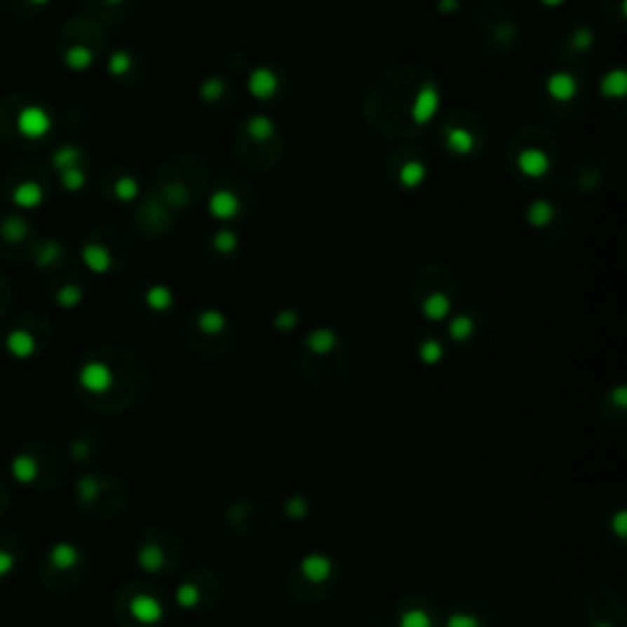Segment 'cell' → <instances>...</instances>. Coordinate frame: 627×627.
I'll use <instances>...</instances> for the list:
<instances>
[{"label":"cell","instance_id":"6da1fadb","mask_svg":"<svg viewBox=\"0 0 627 627\" xmlns=\"http://www.w3.org/2000/svg\"><path fill=\"white\" fill-rule=\"evenodd\" d=\"M441 108V93L436 88V83H422L419 91L414 93V101H412L410 108V118L417 123V126H426L436 118Z\"/></svg>","mask_w":627,"mask_h":627},{"label":"cell","instance_id":"7a4b0ae2","mask_svg":"<svg viewBox=\"0 0 627 627\" xmlns=\"http://www.w3.org/2000/svg\"><path fill=\"white\" fill-rule=\"evenodd\" d=\"M280 91V79L272 69L267 67H257L250 72L248 76V93H250L255 101H270L275 98V93Z\"/></svg>","mask_w":627,"mask_h":627},{"label":"cell","instance_id":"3957f363","mask_svg":"<svg viewBox=\"0 0 627 627\" xmlns=\"http://www.w3.org/2000/svg\"><path fill=\"white\" fill-rule=\"evenodd\" d=\"M517 169H520V174H525L530 179H541L551 169L549 155L544 150H539V147H525L517 155Z\"/></svg>","mask_w":627,"mask_h":627},{"label":"cell","instance_id":"277c9868","mask_svg":"<svg viewBox=\"0 0 627 627\" xmlns=\"http://www.w3.org/2000/svg\"><path fill=\"white\" fill-rule=\"evenodd\" d=\"M208 213L218 221H231L241 213V198L228 189H218L208 198Z\"/></svg>","mask_w":627,"mask_h":627},{"label":"cell","instance_id":"5b68a950","mask_svg":"<svg viewBox=\"0 0 627 627\" xmlns=\"http://www.w3.org/2000/svg\"><path fill=\"white\" fill-rule=\"evenodd\" d=\"M546 93H549L556 103H569V101H574L576 93H579V81H576L574 74L556 72L546 79Z\"/></svg>","mask_w":627,"mask_h":627},{"label":"cell","instance_id":"8992f818","mask_svg":"<svg viewBox=\"0 0 627 627\" xmlns=\"http://www.w3.org/2000/svg\"><path fill=\"white\" fill-rule=\"evenodd\" d=\"M111 382H113L111 370H108L103 363H88V365L83 368L81 385L86 387V390H91V392H106L108 387H111Z\"/></svg>","mask_w":627,"mask_h":627},{"label":"cell","instance_id":"52a82bcc","mask_svg":"<svg viewBox=\"0 0 627 627\" xmlns=\"http://www.w3.org/2000/svg\"><path fill=\"white\" fill-rule=\"evenodd\" d=\"M422 314H424V318H429V321H444V318H449V314H451V299L444 295V292H431V295L422 302Z\"/></svg>","mask_w":627,"mask_h":627},{"label":"cell","instance_id":"ba28073f","mask_svg":"<svg viewBox=\"0 0 627 627\" xmlns=\"http://www.w3.org/2000/svg\"><path fill=\"white\" fill-rule=\"evenodd\" d=\"M446 147H449L454 155H471L476 150V135L466 128H449L446 130Z\"/></svg>","mask_w":627,"mask_h":627},{"label":"cell","instance_id":"9c48e42d","mask_svg":"<svg viewBox=\"0 0 627 627\" xmlns=\"http://www.w3.org/2000/svg\"><path fill=\"white\" fill-rule=\"evenodd\" d=\"M10 473H13V478L18 483H22V485H29V483L37 480L39 476V464L32 459V456L27 454H20L13 459V464H10Z\"/></svg>","mask_w":627,"mask_h":627},{"label":"cell","instance_id":"30bf717a","mask_svg":"<svg viewBox=\"0 0 627 627\" xmlns=\"http://www.w3.org/2000/svg\"><path fill=\"white\" fill-rule=\"evenodd\" d=\"M600 93L605 98H623L627 93V74L625 69H613L600 79Z\"/></svg>","mask_w":627,"mask_h":627},{"label":"cell","instance_id":"8fae6325","mask_svg":"<svg viewBox=\"0 0 627 627\" xmlns=\"http://www.w3.org/2000/svg\"><path fill=\"white\" fill-rule=\"evenodd\" d=\"M554 216H556L554 203L544 201V198H539V201L530 203V208H527V221H530V226H534V228L549 226V223L554 221Z\"/></svg>","mask_w":627,"mask_h":627},{"label":"cell","instance_id":"7c38bea8","mask_svg":"<svg viewBox=\"0 0 627 627\" xmlns=\"http://www.w3.org/2000/svg\"><path fill=\"white\" fill-rule=\"evenodd\" d=\"M426 179V167L419 159H410L400 167V184L405 189H417Z\"/></svg>","mask_w":627,"mask_h":627},{"label":"cell","instance_id":"4fadbf2b","mask_svg":"<svg viewBox=\"0 0 627 627\" xmlns=\"http://www.w3.org/2000/svg\"><path fill=\"white\" fill-rule=\"evenodd\" d=\"M49 561H52L54 569L69 571V569H74V566H76L79 554H76V549H74L72 544H64V541H62V544L52 546V551H49Z\"/></svg>","mask_w":627,"mask_h":627},{"label":"cell","instance_id":"5bb4252c","mask_svg":"<svg viewBox=\"0 0 627 627\" xmlns=\"http://www.w3.org/2000/svg\"><path fill=\"white\" fill-rule=\"evenodd\" d=\"M145 304L150 306L152 311H169L174 304V295L169 287L164 285H152L145 295Z\"/></svg>","mask_w":627,"mask_h":627},{"label":"cell","instance_id":"9a60e30c","mask_svg":"<svg viewBox=\"0 0 627 627\" xmlns=\"http://www.w3.org/2000/svg\"><path fill=\"white\" fill-rule=\"evenodd\" d=\"M336 333L331 331V328H316V331L309 333V338H306V346H309L311 353H318V356H323V353L333 351L336 348Z\"/></svg>","mask_w":627,"mask_h":627},{"label":"cell","instance_id":"2e32d148","mask_svg":"<svg viewBox=\"0 0 627 627\" xmlns=\"http://www.w3.org/2000/svg\"><path fill=\"white\" fill-rule=\"evenodd\" d=\"M245 130L255 142H262V140H270V137L275 135V123H272L267 116H252L250 121L245 123Z\"/></svg>","mask_w":627,"mask_h":627},{"label":"cell","instance_id":"e0dca14e","mask_svg":"<svg viewBox=\"0 0 627 627\" xmlns=\"http://www.w3.org/2000/svg\"><path fill=\"white\" fill-rule=\"evenodd\" d=\"M196 326L201 328L206 336H218V333H223V328H226V316L216 309H206V311L198 314Z\"/></svg>","mask_w":627,"mask_h":627},{"label":"cell","instance_id":"ac0fdd59","mask_svg":"<svg viewBox=\"0 0 627 627\" xmlns=\"http://www.w3.org/2000/svg\"><path fill=\"white\" fill-rule=\"evenodd\" d=\"M473 331H476V323H473V318L466 316V314H459V316H454L449 321V336L454 338V341H468L473 336Z\"/></svg>","mask_w":627,"mask_h":627},{"label":"cell","instance_id":"d6986e66","mask_svg":"<svg viewBox=\"0 0 627 627\" xmlns=\"http://www.w3.org/2000/svg\"><path fill=\"white\" fill-rule=\"evenodd\" d=\"M223 93H226V81L223 79H206V81L201 83V88H198V96H201V101L206 103H216L223 98Z\"/></svg>","mask_w":627,"mask_h":627},{"label":"cell","instance_id":"ffe728a7","mask_svg":"<svg viewBox=\"0 0 627 627\" xmlns=\"http://www.w3.org/2000/svg\"><path fill=\"white\" fill-rule=\"evenodd\" d=\"M86 262L93 267V270L103 272V270H108V267H111V255H108L106 248H101V245H91V248H88V250H86Z\"/></svg>","mask_w":627,"mask_h":627},{"label":"cell","instance_id":"44dd1931","mask_svg":"<svg viewBox=\"0 0 627 627\" xmlns=\"http://www.w3.org/2000/svg\"><path fill=\"white\" fill-rule=\"evenodd\" d=\"M213 248H216L218 252H223V255H228V252H236L238 236L233 231H218L216 236H213Z\"/></svg>","mask_w":627,"mask_h":627},{"label":"cell","instance_id":"7402d4cb","mask_svg":"<svg viewBox=\"0 0 627 627\" xmlns=\"http://www.w3.org/2000/svg\"><path fill=\"white\" fill-rule=\"evenodd\" d=\"M419 356L424 363H429V365H434V363L441 360V356H444V348H441L439 341H424L419 348Z\"/></svg>","mask_w":627,"mask_h":627},{"label":"cell","instance_id":"603a6c76","mask_svg":"<svg viewBox=\"0 0 627 627\" xmlns=\"http://www.w3.org/2000/svg\"><path fill=\"white\" fill-rule=\"evenodd\" d=\"M116 194L121 198H126V201H130V198H135L137 194H140V187H137L135 179L126 177V179H121V182L116 184Z\"/></svg>","mask_w":627,"mask_h":627},{"label":"cell","instance_id":"cb8c5ba5","mask_svg":"<svg viewBox=\"0 0 627 627\" xmlns=\"http://www.w3.org/2000/svg\"><path fill=\"white\" fill-rule=\"evenodd\" d=\"M297 323H299V316H297L295 311H280L275 316V328H280V331H292V328L297 326Z\"/></svg>","mask_w":627,"mask_h":627},{"label":"cell","instance_id":"d4e9b609","mask_svg":"<svg viewBox=\"0 0 627 627\" xmlns=\"http://www.w3.org/2000/svg\"><path fill=\"white\" fill-rule=\"evenodd\" d=\"M571 42H574L576 52H586V49L593 44V34H591V29L581 27V29H576V34H574V39H571Z\"/></svg>","mask_w":627,"mask_h":627},{"label":"cell","instance_id":"484cf974","mask_svg":"<svg viewBox=\"0 0 627 627\" xmlns=\"http://www.w3.org/2000/svg\"><path fill=\"white\" fill-rule=\"evenodd\" d=\"M79 495H81V500L91 502L93 497L98 495V485H96V480H93V478H83V480L79 483Z\"/></svg>","mask_w":627,"mask_h":627},{"label":"cell","instance_id":"4316f807","mask_svg":"<svg viewBox=\"0 0 627 627\" xmlns=\"http://www.w3.org/2000/svg\"><path fill=\"white\" fill-rule=\"evenodd\" d=\"M128 69H130V57H128V54H123V52L113 54V59H111V72L121 76V74H128Z\"/></svg>","mask_w":627,"mask_h":627},{"label":"cell","instance_id":"83f0119b","mask_svg":"<svg viewBox=\"0 0 627 627\" xmlns=\"http://www.w3.org/2000/svg\"><path fill=\"white\" fill-rule=\"evenodd\" d=\"M13 569H15V556L10 554V551L0 549V579L8 576V574H13Z\"/></svg>","mask_w":627,"mask_h":627},{"label":"cell","instance_id":"f1b7e54d","mask_svg":"<svg viewBox=\"0 0 627 627\" xmlns=\"http://www.w3.org/2000/svg\"><path fill=\"white\" fill-rule=\"evenodd\" d=\"M72 59H74V64H76V67H86V64L91 62V54H88L83 47H76V49H74V54H72Z\"/></svg>","mask_w":627,"mask_h":627},{"label":"cell","instance_id":"f546056e","mask_svg":"<svg viewBox=\"0 0 627 627\" xmlns=\"http://www.w3.org/2000/svg\"><path fill=\"white\" fill-rule=\"evenodd\" d=\"M439 10L444 15L456 13V10H459V0H439Z\"/></svg>","mask_w":627,"mask_h":627},{"label":"cell","instance_id":"4dcf8cb0","mask_svg":"<svg viewBox=\"0 0 627 627\" xmlns=\"http://www.w3.org/2000/svg\"><path fill=\"white\" fill-rule=\"evenodd\" d=\"M566 0H541V5H546V8H559V5H564Z\"/></svg>","mask_w":627,"mask_h":627},{"label":"cell","instance_id":"1f68e13d","mask_svg":"<svg viewBox=\"0 0 627 627\" xmlns=\"http://www.w3.org/2000/svg\"><path fill=\"white\" fill-rule=\"evenodd\" d=\"M111 3H121V0H111Z\"/></svg>","mask_w":627,"mask_h":627}]
</instances>
